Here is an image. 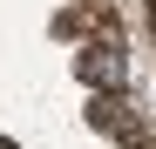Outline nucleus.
Returning <instances> with one entry per match:
<instances>
[{
  "label": "nucleus",
  "mask_w": 156,
  "mask_h": 149,
  "mask_svg": "<svg viewBox=\"0 0 156 149\" xmlns=\"http://www.w3.org/2000/svg\"><path fill=\"white\" fill-rule=\"evenodd\" d=\"M75 74H82V81H88L95 95H115V88L129 81V61L115 54L109 41H95V47H82V54H75Z\"/></svg>",
  "instance_id": "nucleus-1"
},
{
  "label": "nucleus",
  "mask_w": 156,
  "mask_h": 149,
  "mask_svg": "<svg viewBox=\"0 0 156 149\" xmlns=\"http://www.w3.org/2000/svg\"><path fill=\"white\" fill-rule=\"evenodd\" d=\"M88 122H95V129H129V115H122L115 95H95V102H88Z\"/></svg>",
  "instance_id": "nucleus-2"
},
{
  "label": "nucleus",
  "mask_w": 156,
  "mask_h": 149,
  "mask_svg": "<svg viewBox=\"0 0 156 149\" xmlns=\"http://www.w3.org/2000/svg\"><path fill=\"white\" fill-rule=\"evenodd\" d=\"M0 149H14V142H7V136H0Z\"/></svg>",
  "instance_id": "nucleus-3"
}]
</instances>
